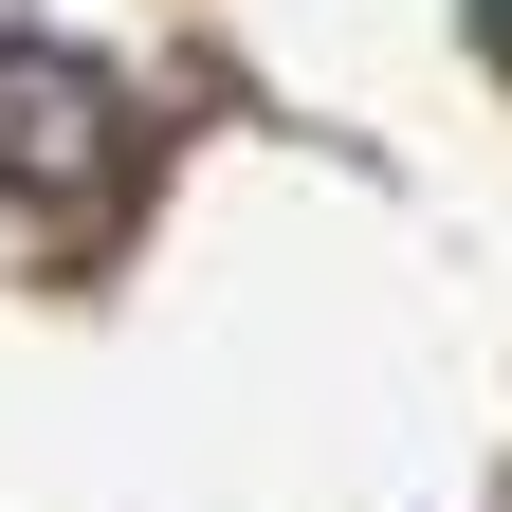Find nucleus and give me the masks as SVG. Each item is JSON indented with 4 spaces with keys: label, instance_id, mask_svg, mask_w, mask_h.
<instances>
[{
    "label": "nucleus",
    "instance_id": "1",
    "mask_svg": "<svg viewBox=\"0 0 512 512\" xmlns=\"http://www.w3.org/2000/svg\"><path fill=\"white\" fill-rule=\"evenodd\" d=\"M110 147V92L74 74V55H19V37H0V165H37V183H74Z\"/></svg>",
    "mask_w": 512,
    "mask_h": 512
},
{
    "label": "nucleus",
    "instance_id": "2",
    "mask_svg": "<svg viewBox=\"0 0 512 512\" xmlns=\"http://www.w3.org/2000/svg\"><path fill=\"white\" fill-rule=\"evenodd\" d=\"M476 55H494V74H512V0H476Z\"/></svg>",
    "mask_w": 512,
    "mask_h": 512
}]
</instances>
